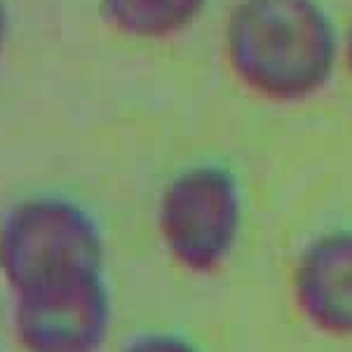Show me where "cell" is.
<instances>
[{
    "label": "cell",
    "instance_id": "6da1fadb",
    "mask_svg": "<svg viewBox=\"0 0 352 352\" xmlns=\"http://www.w3.org/2000/svg\"><path fill=\"white\" fill-rule=\"evenodd\" d=\"M223 54L252 96L298 106L331 85L340 36L322 0H237L226 19Z\"/></svg>",
    "mask_w": 352,
    "mask_h": 352
},
{
    "label": "cell",
    "instance_id": "7a4b0ae2",
    "mask_svg": "<svg viewBox=\"0 0 352 352\" xmlns=\"http://www.w3.org/2000/svg\"><path fill=\"white\" fill-rule=\"evenodd\" d=\"M99 223L78 202L41 195L19 202L0 223V275L14 296L104 275Z\"/></svg>",
    "mask_w": 352,
    "mask_h": 352
},
{
    "label": "cell",
    "instance_id": "3957f363",
    "mask_svg": "<svg viewBox=\"0 0 352 352\" xmlns=\"http://www.w3.org/2000/svg\"><path fill=\"white\" fill-rule=\"evenodd\" d=\"M155 226L167 256L195 277L230 263L244 230V190L228 164L195 162L164 184Z\"/></svg>",
    "mask_w": 352,
    "mask_h": 352
},
{
    "label": "cell",
    "instance_id": "277c9868",
    "mask_svg": "<svg viewBox=\"0 0 352 352\" xmlns=\"http://www.w3.org/2000/svg\"><path fill=\"white\" fill-rule=\"evenodd\" d=\"M14 333L26 352H99L113 308L104 275L14 296Z\"/></svg>",
    "mask_w": 352,
    "mask_h": 352
},
{
    "label": "cell",
    "instance_id": "5b68a950",
    "mask_svg": "<svg viewBox=\"0 0 352 352\" xmlns=\"http://www.w3.org/2000/svg\"><path fill=\"white\" fill-rule=\"evenodd\" d=\"M289 294L312 331L352 340V228L324 230L300 247Z\"/></svg>",
    "mask_w": 352,
    "mask_h": 352
},
{
    "label": "cell",
    "instance_id": "8992f818",
    "mask_svg": "<svg viewBox=\"0 0 352 352\" xmlns=\"http://www.w3.org/2000/svg\"><path fill=\"white\" fill-rule=\"evenodd\" d=\"M104 19L134 41H167L200 19L207 0H99Z\"/></svg>",
    "mask_w": 352,
    "mask_h": 352
},
{
    "label": "cell",
    "instance_id": "52a82bcc",
    "mask_svg": "<svg viewBox=\"0 0 352 352\" xmlns=\"http://www.w3.org/2000/svg\"><path fill=\"white\" fill-rule=\"evenodd\" d=\"M122 352H202L190 338L172 331H153L136 336L122 348Z\"/></svg>",
    "mask_w": 352,
    "mask_h": 352
},
{
    "label": "cell",
    "instance_id": "ba28073f",
    "mask_svg": "<svg viewBox=\"0 0 352 352\" xmlns=\"http://www.w3.org/2000/svg\"><path fill=\"white\" fill-rule=\"evenodd\" d=\"M340 61H343V66L348 68V73L352 78V24L348 26L345 36L340 38Z\"/></svg>",
    "mask_w": 352,
    "mask_h": 352
},
{
    "label": "cell",
    "instance_id": "9c48e42d",
    "mask_svg": "<svg viewBox=\"0 0 352 352\" xmlns=\"http://www.w3.org/2000/svg\"><path fill=\"white\" fill-rule=\"evenodd\" d=\"M5 36H8V8H5V0H0V50L5 45Z\"/></svg>",
    "mask_w": 352,
    "mask_h": 352
}]
</instances>
